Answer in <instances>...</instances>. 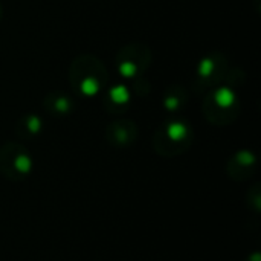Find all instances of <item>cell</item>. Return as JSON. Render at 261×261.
I'll return each mask as SVG.
<instances>
[{"mask_svg": "<svg viewBox=\"0 0 261 261\" xmlns=\"http://www.w3.org/2000/svg\"><path fill=\"white\" fill-rule=\"evenodd\" d=\"M0 171L6 179L21 180L31 173V158L18 145H8L0 151Z\"/></svg>", "mask_w": 261, "mask_h": 261, "instance_id": "1", "label": "cell"}]
</instances>
